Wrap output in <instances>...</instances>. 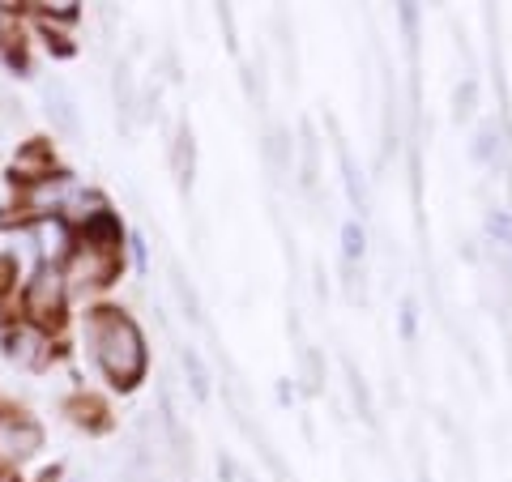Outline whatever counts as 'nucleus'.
<instances>
[{"instance_id":"1","label":"nucleus","mask_w":512,"mask_h":482,"mask_svg":"<svg viewBox=\"0 0 512 482\" xmlns=\"http://www.w3.org/2000/svg\"><path fill=\"white\" fill-rule=\"evenodd\" d=\"M90 350L116 389H137L146 376V337L133 325V316L120 308L90 312Z\"/></svg>"},{"instance_id":"2","label":"nucleus","mask_w":512,"mask_h":482,"mask_svg":"<svg viewBox=\"0 0 512 482\" xmlns=\"http://www.w3.org/2000/svg\"><path fill=\"white\" fill-rule=\"evenodd\" d=\"M22 308H26V320H30V329H52L60 312H64V273L52 269V265H43L35 278L26 282V291H22Z\"/></svg>"},{"instance_id":"3","label":"nucleus","mask_w":512,"mask_h":482,"mask_svg":"<svg viewBox=\"0 0 512 482\" xmlns=\"http://www.w3.org/2000/svg\"><path fill=\"white\" fill-rule=\"evenodd\" d=\"M43 448V427L22 419V414H5L0 419V461H26Z\"/></svg>"},{"instance_id":"4","label":"nucleus","mask_w":512,"mask_h":482,"mask_svg":"<svg viewBox=\"0 0 512 482\" xmlns=\"http://www.w3.org/2000/svg\"><path fill=\"white\" fill-rule=\"evenodd\" d=\"M43 103H47V120H52L56 133L64 137H77L82 133V120H77V103L69 86L60 82V77H52V82H43Z\"/></svg>"},{"instance_id":"5","label":"nucleus","mask_w":512,"mask_h":482,"mask_svg":"<svg viewBox=\"0 0 512 482\" xmlns=\"http://www.w3.org/2000/svg\"><path fill=\"white\" fill-rule=\"evenodd\" d=\"M35 244H39L43 265H52V269H60L73 256V248H77L73 231H69V222H64V218H43L35 227Z\"/></svg>"},{"instance_id":"6","label":"nucleus","mask_w":512,"mask_h":482,"mask_svg":"<svg viewBox=\"0 0 512 482\" xmlns=\"http://www.w3.org/2000/svg\"><path fill=\"white\" fill-rule=\"evenodd\" d=\"M175 180H180V188L192 184V128L188 124L175 133Z\"/></svg>"},{"instance_id":"7","label":"nucleus","mask_w":512,"mask_h":482,"mask_svg":"<svg viewBox=\"0 0 512 482\" xmlns=\"http://www.w3.org/2000/svg\"><path fill=\"white\" fill-rule=\"evenodd\" d=\"M180 363H184V376H188V384H192V393L197 397H210V372H205V363H201V355L197 350H180Z\"/></svg>"},{"instance_id":"8","label":"nucleus","mask_w":512,"mask_h":482,"mask_svg":"<svg viewBox=\"0 0 512 482\" xmlns=\"http://www.w3.org/2000/svg\"><path fill=\"white\" fill-rule=\"evenodd\" d=\"M64 192H69V184H64V175H47V180H39L35 184V192H30V205H35V210H52V205H60L64 201Z\"/></svg>"},{"instance_id":"9","label":"nucleus","mask_w":512,"mask_h":482,"mask_svg":"<svg viewBox=\"0 0 512 482\" xmlns=\"http://www.w3.org/2000/svg\"><path fill=\"white\" fill-rule=\"evenodd\" d=\"M286 154H291V137H286V133H274V137H269V163H274L278 175L286 171Z\"/></svg>"},{"instance_id":"10","label":"nucleus","mask_w":512,"mask_h":482,"mask_svg":"<svg viewBox=\"0 0 512 482\" xmlns=\"http://www.w3.org/2000/svg\"><path fill=\"white\" fill-rule=\"evenodd\" d=\"M342 244H346V261H359V256H363V231L355 227V222H346Z\"/></svg>"},{"instance_id":"11","label":"nucleus","mask_w":512,"mask_h":482,"mask_svg":"<svg viewBox=\"0 0 512 482\" xmlns=\"http://www.w3.org/2000/svg\"><path fill=\"white\" fill-rule=\"evenodd\" d=\"M474 94H478V86H474V82H466V86L457 90V99H453V107H457V120L474 116Z\"/></svg>"},{"instance_id":"12","label":"nucleus","mask_w":512,"mask_h":482,"mask_svg":"<svg viewBox=\"0 0 512 482\" xmlns=\"http://www.w3.org/2000/svg\"><path fill=\"white\" fill-rule=\"evenodd\" d=\"M13 282H18V256H0V295H9Z\"/></svg>"},{"instance_id":"13","label":"nucleus","mask_w":512,"mask_h":482,"mask_svg":"<svg viewBox=\"0 0 512 482\" xmlns=\"http://www.w3.org/2000/svg\"><path fill=\"white\" fill-rule=\"evenodd\" d=\"M175 291H180V303L188 308V316L197 320V316H201V308H197V295H192V286L184 282V273H180V269H175Z\"/></svg>"},{"instance_id":"14","label":"nucleus","mask_w":512,"mask_h":482,"mask_svg":"<svg viewBox=\"0 0 512 482\" xmlns=\"http://www.w3.org/2000/svg\"><path fill=\"white\" fill-rule=\"evenodd\" d=\"M303 372H308V389H320V363H316L312 350L303 355Z\"/></svg>"}]
</instances>
